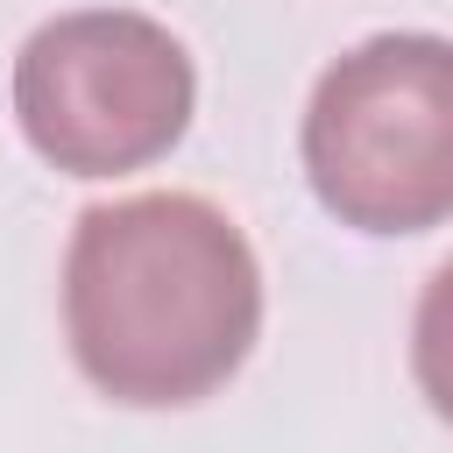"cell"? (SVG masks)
Segmentation results:
<instances>
[{"instance_id": "1", "label": "cell", "mask_w": 453, "mask_h": 453, "mask_svg": "<svg viewBox=\"0 0 453 453\" xmlns=\"http://www.w3.org/2000/svg\"><path fill=\"white\" fill-rule=\"evenodd\" d=\"M64 333L99 396L134 411L198 403L234 382L262 333L255 248L191 191L92 205L64 248Z\"/></svg>"}, {"instance_id": "2", "label": "cell", "mask_w": 453, "mask_h": 453, "mask_svg": "<svg viewBox=\"0 0 453 453\" xmlns=\"http://www.w3.org/2000/svg\"><path fill=\"white\" fill-rule=\"evenodd\" d=\"M311 198L354 234H425L453 219V42L368 35L304 106Z\"/></svg>"}, {"instance_id": "3", "label": "cell", "mask_w": 453, "mask_h": 453, "mask_svg": "<svg viewBox=\"0 0 453 453\" xmlns=\"http://www.w3.org/2000/svg\"><path fill=\"white\" fill-rule=\"evenodd\" d=\"M191 50L134 7H78L42 21L14 57V120L64 177H127L191 127Z\"/></svg>"}, {"instance_id": "4", "label": "cell", "mask_w": 453, "mask_h": 453, "mask_svg": "<svg viewBox=\"0 0 453 453\" xmlns=\"http://www.w3.org/2000/svg\"><path fill=\"white\" fill-rule=\"evenodd\" d=\"M411 375H418L425 403L453 425V262L418 297V319H411Z\"/></svg>"}]
</instances>
